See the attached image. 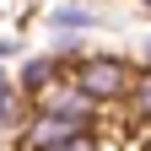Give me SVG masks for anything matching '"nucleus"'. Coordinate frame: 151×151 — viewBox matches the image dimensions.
Returning <instances> with one entry per match:
<instances>
[{
    "label": "nucleus",
    "instance_id": "1",
    "mask_svg": "<svg viewBox=\"0 0 151 151\" xmlns=\"http://www.w3.org/2000/svg\"><path fill=\"white\" fill-rule=\"evenodd\" d=\"M70 81L81 86L97 108H113V103H124L129 81H135V65H129L124 54H76Z\"/></svg>",
    "mask_w": 151,
    "mask_h": 151
},
{
    "label": "nucleus",
    "instance_id": "2",
    "mask_svg": "<svg viewBox=\"0 0 151 151\" xmlns=\"http://www.w3.org/2000/svg\"><path fill=\"white\" fill-rule=\"evenodd\" d=\"M27 113H60V119H76V124H97L103 108L92 103L70 76H60L54 86H43V92H32V97H27Z\"/></svg>",
    "mask_w": 151,
    "mask_h": 151
},
{
    "label": "nucleus",
    "instance_id": "3",
    "mask_svg": "<svg viewBox=\"0 0 151 151\" xmlns=\"http://www.w3.org/2000/svg\"><path fill=\"white\" fill-rule=\"evenodd\" d=\"M124 108H129L135 124H151V65L135 70V81H129V92H124Z\"/></svg>",
    "mask_w": 151,
    "mask_h": 151
},
{
    "label": "nucleus",
    "instance_id": "4",
    "mask_svg": "<svg viewBox=\"0 0 151 151\" xmlns=\"http://www.w3.org/2000/svg\"><path fill=\"white\" fill-rule=\"evenodd\" d=\"M92 22H97V16H92L81 0H70V6H60V11L49 16V27H54V32H86Z\"/></svg>",
    "mask_w": 151,
    "mask_h": 151
},
{
    "label": "nucleus",
    "instance_id": "5",
    "mask_svg": "<svg viewBox=\"0 0 151 151\" xmlns=\"http://www.w3.org/2000/svg\"><path fill=\"white\" fill-rule=\"evenodd\" d=\"M22 108H27V92L16 86V81H0V124H16Z\"/></svg>",
    "mask_w": 151,
    "mask_h": 151
},
{
    "label": "nucleus",
    "instance_id": "6",
    "mask_svg": "<svg viewBox=\"0 0 151 151\" xmlns=\"http://www.w3.org/2000/svg\"><path fill=\"white\" fill-rule=\"evenodd\" d=\"M38 151H103V140H97V129H81V135L54 140V146H38Z\"/></svg>",
    "mask_w": 151,
    "mask_h": 151
},
{
    "label": "nucleus",
    "instance_id": "7",
    "mask_svg": "<svg viewBox=\"0 0 151 151\" xmlns=\"http://www.w3.org/2000/svg\"><path fill=\"white\" fill-rule=\"evenodd\" d=\"M146 65H151V38H146Z\"/></svg>",
    "mask_w": 151,
    "mask_h": 151
},
{
    "label": "nucleus",
    "instance_id": "8",
    "mask_svg": "<svg viewBox=\"0 0 151 151\" xmlns=\"http://www.w3.org/2000/svg\"><path fill=\"white\" fill-rule=\"evenodd\" d=\"M0 81H6V70H0Z\"/></svg>",
    "mask_w": 151,
    "mask_h": 151
},
{
    "label": "nucleus",
    "instance_id": "9",
    "mask_svg": "<svg viewBox=\"0 0 151 151\" xmlns=\"http://www.w3.org/2000/svg\"><path fill=\"white\" fill-rule=\"evenodd\" d=\"M140 6H151V0H140Z\"/></svg>",
    "mask_w": 151,
    "mask_h": 151
}]
</instances>
